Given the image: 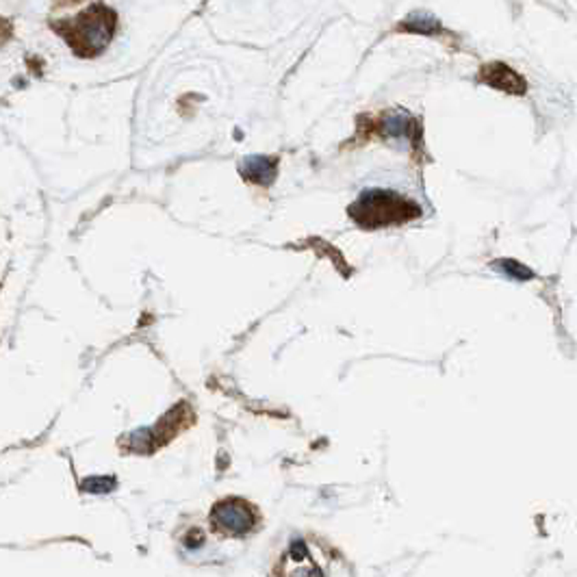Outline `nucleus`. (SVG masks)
<instances>
[{"instance_id": "f03ea898", "label": "nucleus", "mask_w": 577, "mask_h": 577, "mask_svg": "<svg viewBox=\"0 0 577 577\" xmlns=\"http://www.w3.org/2000/svg\"><path fill=\"white\" fill-rule=\"evenodd\" d=\"M211 524L217 532L228 536H244L256 524L252 505L244 499H224L211 513Z\"/></svg>"}, {"instance_id": "f257e3e1", "label": "nucleus", "mask_w": 577, "mask_h": 577, "mask_svg": "<svg viewBox=\"0 0 577 577\" xmlns=\"http://www.w3.org/2000/svg\"><path fill=\"white\" fill-rule=\"evenodd\" d=\"M350 216L361 226L380 228L421 217L423 211L412 197H406L393 189H367L350 207Z\"/></svg>"}, {"instance_id": "423d86ee", "label": "nucleus", "mask_w": 577, "mask_h": 577, "mask_svg": "<svg viewBox=\"0 0 577 577\" xmlns=\"http://www.w3.org/2000/svg\"><path fill=\"white\" fill-rule=\"evenodd\" d=\"M81 488L85 493H91V495H104V493H111L115 488V477H109V476H96V477H87L85 482H82Z\"/></svg>"}, {"instance_id": "7ed1b4c3", "label": "nucleus", "mask_w": 577, "mask_h": 577, "mask_svg": "<svg viewBox=\"0 0 577 577\" xmlns=\"http://www.w3.org/2000/svg\"><path fill=\"white\" fill-rule=\"evenodd\" d=\"M480 79L486 82V85L495 87V90H502L508 93H524L527 90L525 81L521 79L519 74L514 72L513 68L504 63H491L482 68Z\"/></svg>"}, {"instance_id": "0eeeda50", "label": "nucleus", "mask_w": 577, "mask_h": 577, "mask_svg": "<svg viewBox=\"0 0 577 577\" xmlns=\"http://www.w3.org/2000/svg\"><path fill=\"white\" fill-rule=\"evenodd\" d=\"M497 265V269H502V272L505 274V276H513L516 280H527L532 278V272L527 267L521 265V263L516 261H508V258H504V261H497L495 263Z\"/></svg>"}, {"instance_id": "39448f33", "label": "nucleus", "mask_w": 577, "mask_h": 577, "mask_svg": "<svg viewBox=\"0 0 577 577\" xmlns=\"http://www.w3.org/2000/svg\"><path fill=\"white\" fill-rule=\"evenodd\" d=\"M402 29L410 33H419V35H432V33L441 31V22L430 14L415 11V14H410L409 18L402 22Z\"/></svg>"}, {"instance_id": "20e7f679", "label": "nucleus", "mask_w": 577, "mask_h": 577, "mask_svg": "<svg viewBox=\"0 0 577 577\" xmlns=\"http://www.w3.org/2000/svg\"><path fill=\"white\" fill-rule=\"evenodd\" d=\"M241 174H244L245 180H252V183L258 185H269L274 178H276V161L267 157H250L241 163Z\"/></svg>"}]
</instances>
